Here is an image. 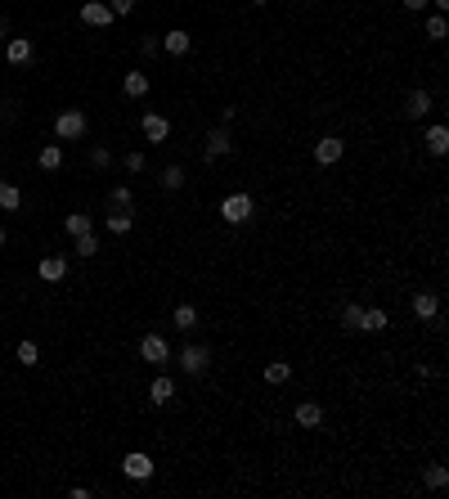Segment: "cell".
<instances>
[{
  "label": "cell",
  "instance_id": "6da1fadb",
  "mask_svg": "<svg viewBox=\"0 0 449 499\" xmlns=\"http://www.w3.org/2000/svg\"><path fill=\"white\" fill-rule=\"evenodd\" d=\"M252 211H256V203H252L248 194H229V198L220 203L224 225H248V220H252Z\"/></svg>",
  "mask_w": 449,
  "mask_h": 499
},
{
  "label": "cell",
  "instance_id": "7a4b0ae2",
  "mask_svg": "<svg viewBox=\"0 0 449 499\" xmlns=\"http://www.w3.org/2000/svg\"><path fill=\"white\" fill-rule=\"evenodd\" d=\"M176 360H180V369H185L189 378H202V374L211 369V351H207V346H198V342H189Z\"/></svg>",
  "mask_w": 449,
  "mask_h": 499
},
{
  "label": "cell",
  "instance_id": "3957f363",
  "mask_svg": "<svg viewBox=\"0 0 449 499\" xmlns=\"http://www.w3.org/2000/svg\"><path fill=\"white\" fill-rule=\"evenodd\" d=\"M55 135H59V140H81V135H85V113L81 108H63L55 118Z\"/></svg>",
  "mask_w": 449,
  "mask_h": 499
},
{
  "label": "cell",
  "instance_id": "277c9868",
  "mask_svg": "<svg viewBox=\"0 0 449 499\" xmlns=\"http://www.w3.org/2000/svg\"><path fill=\"white\" fill-rule=\"evenodd\" d=\"M140 360H144V365H157V369H162V365H171V346H166L157 333H144V337H140Z\"/></svg>",
  "mask_w": 449,
  "mask_h": 499
},
{
  "label": "cell",
  "instance_id": "5b68a950",
  "mask_svg": "<svg viewBox=\"0 0 449 499\" xmlns=\"http://www.w3.org/2000/svg\"><path fill=\"white\" fill-rule=\"evenodd\" d=\"M224 153H234L229 131H224V126H211V131H207V144H202V157H207V162H216V157H224Z\"/></svg>",
  "mask_w": 449,
  "mask_h": 499
},
{
  "label": "cell",
  "instance_id": "8992f818",
  "mask_svg": "<svg viewBox=\"0 0 449 499\" xmlns=\"http://www.w3.org/2000/svg\"><path fill=\"white\" fill-rule=\"evenodd\" d=\"M122 472L131 477V482H148V477H153V459H148L144 450H131V454L122 459Z\"/></svg>",
  "mask_w": 449,
  "mask_h": 499
},
{
  "label": "cell",
  "instance_id": "52a82bcc",
  "mask_svg": "<svg viewBox=\"0 0 449 499\" xmlns=\"http://www.w3.org/2000/svg\"><path fill=\"white\" fill-rule=\"evenodd\" d=\"M5 59L14 63V68H23V63L36 59V45H31V36H9V45H5Z\"/></svg>",
  "mask_w": 449,
  "mask_h": 499
},
{
  "label": "cell",
  "instance_id": "ba28073f",
  "mask_svg": "<svg viewBox=\"0 0 449 499\" xmlns=\"http://www.w3.org/2000/svg\"><path fill=\"white\" fill-rule=\"evenodd\" d=\"M341 153H346V144H341L337 135H324V140L315 144V162H319V167H333V162H341Z\"/></svg>",
  "mask_w": 449,
  "mask_h": 499
},
{
  "label": "cell",
  "instance_id": "9c48e42d",
  "mask_svg": "<svg viewBox=\"0 0 449 499\" xmlns=\"http://www.w3.org/2000/svg\"><path fill=\"white\" fill-rule=\"evenodd\" d=\"M140 131H144V140L148 144H162L166 135H171V122L162 118V113H144V122H140Z\"/></svg>",
  "mask_w": 449,
  "mask_h": 499
},
{
  "label": "cell",
  "instance_id": "30bf717a",
  "mask_svg": "<svg viewBox=\"0 0 449 499\" xmlns=\"http://www.w3.org/2000/svg\"><path fill=\"white\" fill-rule=\"evenodd\" d=\"M113 18H117V14L104 5V0H85V5H81V23H90V27H108Z\"/></svg>",
  "mask_w": 449,
  "mask_h": 499
},
{
  "label": "cell",
  "instance_id": "8fae6325",
  "mask_svg": "<svg viewBox=\"0 0 449 499\" xmlns=\"http://www.w3.org/2000/svg\"><path fill=\"white\" fill-rule=\"evenodd\" d=\"M297 428H306V432L324 428V405H319V400H301V405H297Z\"/></svg>",
  "mask_w": 449,
  "mask_h": 499
},
{
  "label": "cell",
  "instance_id": "7c38bea8",
  "mask_svg": "<svg viewBox=\"0 0 449 499\" xmlns=\"http://www.w3.org/2000/svg\"><path fill=\"white\" fill-rule=\"evenodd\" d=\"M413 315H418V320H436V315H441V297H436L432 288L413 293Z\"/></svg>",
  "mask_w": 449,
  "mask_h": 499
},
{
  "label": "cell",
  "instance_id": "4fadbf2b",
  "mask_svg": "<svg viewBox=\"0 0 449 499\" xmlns=\"http://www.w3.org/2000/svg\"><path fill=\"white\" fill-rule=\"evenodd\" d=\"M41 279L45 283H59V279H68V257H41Z\"/></svg>",
  "mask_w": 449,
  "mask_h": 499
},
{
  "label": "cell",
  "instance_id": "5bb4252c",
  "mask_svg": "<svg viewBox=\"0 0 449 499\" xmlns=\"http://www.w3.org/2000/svg\"><path fill=\"white\" fill-rule=\"evenodd\" d=\"M189 45H194V36H189V31H180V27H171L166 36H162V50H166V55H189Z\"/></svg>",
  "mask_w": 449,
  "mask_h": 499
},
{
  "label": "cell",
  "instance_id": "9a60e30c",
  "mask_svg": "<svg viewBox=\"0 0 449 499\" xmlns=\"http://www.w3.org/2000/svg\"><path fill=\"white\" fill-rule=\"evenodd\" d=\"M427 113H432V94H427V90H413V94H409V104H404V118L422 122Z\"/></svg>",
  "mask_w": 449,
  "mask_h": 499
},
{
  "label": "cell",
  "instance_id": "2e32d148",
  "mask_svg": "<svg viewBox=\"0 0 449 499\" xmlns=\"http://www.w3.org/2000/svg\"><path fill=\"white\" fill-rule=\"evenodd\" d=\"M148 400H153V405H171V400H176V382H171V378H153Z\"/></svg>",
  "mask_w": 449,
  "mask_h": 499
},
{
  "label": "cell",
  "instance_id": "e0dca14e",
  "mask_svg": "<svg viewBox=\"0 0 449 499\" xmlns=\"http://www.w3.org/2000/svg\"><path fill=\"white\" fill-rule=\"evenodd\" d=\"M427 153H432V157H441L445 153V148H449V131H445V126H427Z\"/></svg>",
  "mask_w": 449,
  "mask_h": 499
},
{
  "label": "cell",
  "instance_id": "ac0fdd59",
  "mask_svg": "<svg viewBox=\"0 0 449 499\" xmlns=\"http://www.w3.org/2000/svg\"><path fill=\"white\" fill-rule=\"evenodd\" d=\"M108 207L113 211H135V189L131 185H117L113 194H108Z\"/></svg>",
  "mask_w": 449,
  "mask_h": 499
},
{
  "label": "cell",
  "instance_id": "d6986e66",
  "mask_svg": "<svg viewBox=\"0 0 449 499\" xmlns=\"http://www.w3.org/2000/svg\"><path fill=\"white\" fill-rule=\"evenodd\" d=\"M122 90L131 94V99H144V94H148V77H144V72H126V77H122Z\"/></svg>",
  "mask_w": 449,
  "mask_h": 499
},
{
  "label": "cell",
  "instance_id": "ffe728a7",
  "mask_svg": "<svg viewBox=\"0 0 449 499\" xmlns=\"http://www.w3.org/2000/svg\"><path fill=\"white\" fill-rule=\"evenodd\" d=\"M422 486H427V491H445V486H449V468H445V463H432V468L422 472Z\"/></svg>",
  "mask_w": 449,
  "mask_h": 499
},
{
  "label": "cell",
  "instance_id": "44dd1931",
  "mask_svg": "<svg viewBox=\"0 0 449 499\" xmlns=\"http://www.w3.org/2000/svg\"><path fill=\"white\" fill-rule=\"evenodd\" d=\"M104 225H108V234H131V230H135V211H113Z\"/></svg>",
  "mask_w": 449,
  "mask_h": 499
},
{
  "label": "cell",
  "instance_id": "7402d4cb",
  "mask_svg": "<svg viewBox=\"0 0 449 499\" xmlns=\"http://www.w3.org/2000/svg\"><path fill=\"white\" fill-rule=\"evenodd\" d=\"M171 320H176V328H180V333H189V328H198V311H194V306H189V302H180Z\"/></svg>",
  "mask_w": 449,
  "mask_h": 499
},
{
  "label": "cell",
  "instance_id": "603a6c76",
  "mask_svg": "<svg viewBox=\"0 0 449 499\" xmlns=\"http://www.w3.org/2000/svg\"><path fill=\"white\" fill-rule=\"evenodd\" d=\"M287 378H292V365H287V360H270V365H265V382H270V387H279Z\"/></svg>",
  "mask_w": 449,
  "mask_h": 499
},
{
  "label": "cell",
  "instance_id": "cb8c5ba5",
  "mask_svg": "<svg viewBox=\"0 0 449 499\" xmlns=\"http://www.w3.org/2000/svg\"><path fill=\"white\" fill-rule=\"evenodd\" d=\"M387 324H391L387 311H378V306H373V311H364V320H359V333H382Z\"/></svg>",
  "mask_w": 449,
  "mask_h": 499
},
{
  "label": "cell",
  "instance_id": "d4e9b609",
  "mask_svg": "<svg viewBox=\"0 0 449 499\" xmlns=\"http://www.w3.org/2000/svg\"><path fill=\"white\" fill-rule=\"evenodd\" d=\"M36 162H41V171H59V167H63V148L59 144H45Z\"/></svg>",
  "mask_w": 449,
  "mask_h": 499
},
{
  "label": "cell",
  "instance_id": "484cf974",
  "mask_svg": "<svg viewBox=\"0 0 449 499\" xmlns=\"http://www.w3.org/2000/svg\"><path fill=\"white\" fill-rule=\"evenodd\" d=\"M0 207H5V211H18V207H23V194H18V185L0 180Z\"/></svg>",
  "mask_w": 449,
  "mask_h": 499
},
{
  "label": "cell",
  "instance_id": "4316f807",
  "mask_svg": "<svg viewBox=\"0 0 449 499\" xmlns=\"http://www.w3.org/2000/svg\"><path fill=\"white\" fill-rule=\"evenodd\" d=\"M359 320H364V306H355V302H350L346 311H341V324H346L350 333H359Z\"/></svg>",
  "mask_w": 449,
  "mask_h": 499
},
{
  "label": "cell",
  "instance_id": "83f0119b",
  "mask_svg": "<svg viewBox=\"0 0 449 499\" xmlns=\"http://www.w3.org/2000/svg\"><path fill=\"white\" fill-rule=\"evenodd\" d=\"M18 360H23V365L31 369V365H41V346L36 342H18V351H14Z\"/></svg>",
  "mask_w": 449,
  "mask_h": 499
},
{
  "label": "cell",
  "instance_id": "f1b7e54d",
  "mask_svg": "<svg viewBox=\"0 0 449 499\" xmlns=\"http://www.w3.org/2000/svg\"><path fill=\"white\" fill-rule=\"evenodd\" d=\"M63 225H68V234L77 239V234H85V230H90V216H85V211H72V216L63 220Z\"/></svg>",
  "mask_w": 449,
  "mask_h": 499
},
{
  "label": "cell",
  "instance_id": "f546056e",
  "mask_svg": "<svg viewBox=\"0 0 449 499\" xmlns=\"http://www.w3.org/2000/svg\"><path fill=\"white\" fill-rule=\"evenodd\" d=\"M94 252H99V239H94L90 230H85V234H77V257H94Z\"/></svg>",
  "mask_w": 449,
  "mask_h": 499
},
{
  "label": "cell",
  "instance_id": "4dcf8cb0",
  "mask_svg": "<svg viewBox=\"0 0 449 499\" xmlns=\"http://www.w3.org/2000/svg\"><path fill=\"white\" fill-rule=\"evenodd\" d=\"M445 31H449V23H445L441 14H436V18H427V41H445Z\"/></svg>",
  "mask_w": 449,
  "mask_h": 499
},
{
  "label": "cell",
  "instance_id": "1f68e13d",
  "mask_svg": "<svg viewBox=\"0 0 449 499\" xmlns=\"http://www.w3.org/2000/svg\"><path fill=\"white\" fill-rule=\"evenodd\" d=\"M185 185V167H166L162 171V189H180Z\"/></svg>",
  "mask_w": 449,
  "mask_h": 499
},
{
  "label": "cell",
  "instance_id": "d6a6232c",
  "mask_svg": "<svg viewBox=\"0 0 449 499\" xmlns=\"http://www.w3.org/2000/svg\"><path fill=\"white\" fill-rule=\"evenodd\" d=\"M90 162H94V167H99V171H104V167H113V153H108V148L99 144V148H90Z\"/></svg>",
  "mask_w": 449,
  "mask_h": 499
},
{
  "label": "cell",
  "instance_id": "836d02e7",
  "mask_svg": "<svg viewBox=\"0 0 449 499\" xmlns=\"http://www.w3.org/2000/svg\"><path fill=\"white\" fill-rule=\"evenodd\" d=\"M126 171L140 176V171H144V153H126Z\"/></svg>",
  "mask_w": 449,
  "mask_h": 499
},
{
  "label": "cell",
  "instance_id": "e575fe53",
  "mask_svg": "<svg viewBox=\"0 0 449 499\" xmlns=\"http://www.w3.org/2000/svg\"><path fill=\"white\" fill-rule=\"evenodd\" d=\"M108 9H113V14H117V18H122V14H131V9H135V0H113V5H108Z\"/></svg>",
  "mask_w": 449,
  "mask_h": 499
},
{
  "label": "cell",
  "instance_id": "d590c367",
  "mask_svg": "<svg viewBox=\"0 0 449 499\" xmlns=\"http://www.w3.org/2000/svg\"><path fill=\"white\" fill-rule=\"evenodd\" d=\"M400 5H404V9H413V14H418V9L427 5V0H400Z\"/></svg>",
  "mask_w": 449,
  "mask_h": 499
},
{
  "label": "cell",
  "instance_id": "8d00e7d4",
  "mask_svg": "<svg viewBox=\"0 0 449 499\" xmlns=\"http://www.w3.org/2000/svg\"><path fill=\"white\" fill-rule=\"evenodd\" d=\"M9 36V18H0V41H5Z\"/></svg>",
  "mask_w": 449,
  "mask_h": 499
},
{
  "label": "cell",
  "instance_id": "74e56055",
  "mask_svg": "<svg viewBox=\"0 0 449 499\" xmlns=\"http://www.w3.org/2000/svg\"><path fill=\"white\" fill-rule=\"evenodd\" d=\"M0 248H5V230H0Z\"/></svg>",
  "mask_w": 449,
  "mask_h": 499
},
{
  "label": "cell",
  "instance_id": "f35d334b",
  "mask_svg": "<svg viewBox=\"0 0 449 499\" xmlns=\"http://www.w3.org/2000/svg\"><path fill=\"white\" fill-rule=\"evenodd\" d=\"M252 5H270V0H252Z\"/></svg>",
  "mask_w": 449,
  "mask_h": 499
}]
</instances>
